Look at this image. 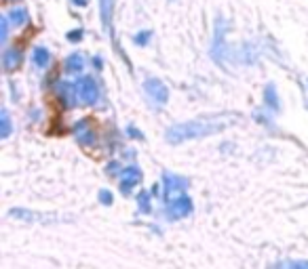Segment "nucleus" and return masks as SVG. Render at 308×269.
<instances>
[{
	"mask_svg": "<svg viewBox=\"0 0 308 269\" xmlns=\"http://www.w3.org/2000/svg\"><path fill=\"white\" fill-rule=\"evenodd\" d=\"M140 179H142V173L135 168V166H129V168L121 170V191H123V193H129L135 185L140 183Z\"/></svg>",
	"mask_w": 308,
	"mask_h": 269,
	"instance_id": "0eeeda50",
	"label": "nucleus"
},
{
	"mask_svg": "<svg viewBox=\"0 0 308 269\" xmlns=\"http://www.w3.org/2000/svg\"><path fill=\"white\" fill-rule=\"evenodd\" d=\"M150 38H152V32L144 30V32H140L138 36H133V42H135V44H140V46H144V44H148Z\"/></svg>",
	"mask_w": 308,
	"mask_h": 269,
	"instance_id": "6ab92c4d",
	"label": "nucleus"
},
{
	"mask_svg": "<svg viewBox=\"0 0 308 269\" xmlns=\"http://www.w3.org/2000/svg\"><path fill=\"white\" fill-rule=\"evenodd\" d=\"M101 63H104V61H101V57H93V65H95V69H101Z\"/></svg>",
	"mask_w": 308,
	"mask_h": 269,
	"instance_id": "b1692460",
	"label": "nucleus"
},
{
	"mask_svg": "<svg viewBox=\"0 0 308 269\" xmlns=\"http://www.w3.org/2000/svg\"><path fill=\"white\" fill-rule=\"evenodd\" d=\"M116 166H118V164H116V162H110V166H108V170H110V173H112V175H114V173H116Z\"/></svg>",
	"mask_w": 308,
	"mask_h": 269,
	"instance_id": "a878e982",
	"label": "nucleus"
},
{
	"mask_svg": "<svg viewBox=\"0 0 308 269\" xmlns=\"http://www.w3.org/2000/svg\"><path fill=\"white\" fill-rule=\"evenodd\" d=\"M74 133H76V139H78L80 145L91 148L93 143H95V135H93V131H91V127H89V122H84V120L76 122V124H74Z\"/></svg>",
	"mask_w": 308,
	"mask_h": 269,
	"instance_id": "6e6552de",
	"label": "nucleus"
},
{
	"mask_svg": "<svg viewBox=\"0 0 308 269\" xmlns=\"http://www.w3.org/2000/svg\"><path fill=\"white\" fill-rule=\"evenodd\" d=\"M264 101H266V107L270 112H279L281 110V103H279V97H277V86L275 84H268L264 88Z\"/></svg>",
	"mask_w": 308,
	"mask_h": 269,
	"instance_id": "f8f14e48",
	"label": "nucleus"
},
{
	"mask_svg": "<svg viewBox=\"0 0 308 269\" xmlns=\"http://www.w3.org/2000/svg\"><path fill=\"white\" fill-rule=\"evenodd\" d=\"M32 61H34V65H36V67H47L49 61H51V53H49L47 48H42V46L34 48V53H32Z\"/></svg>",
	"mask_w": 308,
	"mask_h": 269,
	"instance_id": "4468645a",
	"label": "nucleus"
},
{
	"mask_svg": "<svg viewBox=\"0 0 308 269\" xmlns=\"http://www.w3.org/2000/svg\"><path fill=\"white\" fill-rule=\"evenodd\" d=\"M226 127H228V122H222V120H215V118H196V120L182 122V124L171 127L165 133V137H167L169 143H182V141L215 135L219 131H224Z\"/></svg>",
	"mask_w": 308,
	"mask_h": 269,
	"instance_id": "f257e3e1",
	"label": "nucleus"
},
{
	"mask_svg": "<svg viewBox=\"0 0 308 269\" xmlns=\"http://www.w3.org/2000/svg\"><path fill=\"white\" fill-rule=\"evenodd\" d=\"M144 88H146V93L148 97L157 103V105H165L167 99H169V91H167V86L159 80V78H148L144 82Z\"/></svg>",
	"mask_w": 308,
	"mask_h": 269,
	"instance_id": "39448f33",
	"label": "nucleus"
},
{
	"mask_svg": "<svg viewBox=\"0 0 308 269\" xmlns=\"http://www.w3.org/2000/svg\"><path fill=\"white\" fill-rule=\"evenodd\" d=\"M224 38H226V21L217 17L215 19V36H213V46H211V55L213 59L219 63L224 61V53H226V46H224Z\"/></svg>",
	"mask_w": 308,
	"mask_h": 269,
	"instance_id": "20e7f679",
	"label": "nucleus"
},
{
	"mask_svg": "<svg viewBox=\"0 0 308 269\" xmlns=\"http://www.w3.org/2000/svg\"><path fill=\"white\" fill-rule=\"evenodd\" d=\"M138 202H140V210H142V212H150V210H152V208H150V202H148V191H140Z\"/></svg>",
	"mask_w": 308,
	"mask_h": 269,
	"instance_id": "aec40b11",
	"label": "nucleus"
},
{
	"mask_svg": "<svg viewBox=\"0 0 308 269\" xmlns=\"http://www.w3.org/2000/svg\"><path fill=\"white\" fill-rule=\"evenodd\" d=\"M72 3H74L76 7H87V3H89V0H72Z\"/></svg>",
	"mask_w": 308,
	"mask_h": 269,
	"instance_id": "393cba45",
	"label": "nucleus"
},
{
	"mask_svg": "<svg viewBox=\"0 0 308 269\" xmlns=\"http://www.w3.org/2000/svg\"><path fill=\"white\" fill-rule=\"evenodd\" d=\"M127 133H129V137H138V139H142V133H140L138 129H133V127H129Z\"/></svg>",
	"mask_w": 308,
	"mask_h": 269,
	"instance_id": "5701e85b",
	"label": "nucleus"
},
{
	"mask_svg": "<svg viewBox=\"0 0 308 269\" xmlns=\"http://www.w3.org/2000/svg\"><path fill=\"white\" fill-rule=\"evenodd\" d=\"M99 200L104 202L106 206H110V204H112V193H110L108 189H101V191H99Z\"/></svg>",
	"mask_w": 308,
	"mask_h": 269,
	"instance_id": "412c9836",
	"label": "nucleus"
},
{
	"mask_svg": "<svg viewBox=\"0 0 308 269\" xmlns=\"http://www.w3.org/2000/svg\"><path fill=\"white\" fill-rule=\"evenodd\" d=\"M76 88H78V86H74L72 82H59V84H57V95H59V99H61V103H63L65 107H72V105H74Z\"/></svg>",
	"mask_w": 308,
	"mask_h": 269,
	"instance_id": "1a4fd4ad",
	"label": "nucleus"
},
{
	"mask_svg": "<svg viewBox=\"0 0 308 269\" xmlns=\"http://www.w3.org/2000/svg\"><path fill=\"white\" fill-rule=\"evenodd\" d=\"M270 269H308V261H281L277 265H272Z\"/></svg>",
	"mask_w": 308,
	"mask_h": 269,
	"instance_id": "dca6fc26",
	"label": "nucleus"
},
{
	"mask_svg": "<svg viewBox=\"0 0 308 269\" xmlns=\"http://www.w3.org/2000/svg\"><path fill=\"white\" fill-rule=\"evenodd\" d=\"M190 212H192V200L188 198V195H184V193L180 195V198L167 202V206H165V214H167V219H171V221L184 219Z\"/></svg>",
	"mask_w": 308,
	"mask_h": 269,
	"instance_id": "7ed1b4c3",
	"label": "nucleus"
},
{
	"mask_svg": "<svg viewBox=\"0 0 308 269\" xmlns=\"http://www.w3.org/2000/svg\"><path fill=\"white\" fill-rule=\"evenodd\" d=\"M68 40H70V42H80V40H82V32H80V30L68 32Z\"/></svg>",
	"mask_w": 308,
	"mask_h": 269,
	"instance_id": "4be33fe9",
	"label": "nucleus"
},
{
	"mask_svg": "<svg viewBox=\"0 0 308 269\" xmlns=\"http://www.w3.org/2000/svg\"><path fill=\"white\" fill-rule=\"evenodd\" d=\"M7 17H9V23L15 28H21L24 23H28V11L26 9H13Z\"/></svg>",
	"mask_w": 308,
	"mask_h": 269,
	"instance_id": "2eb2a0df",
	"label": "nucleus"
},
{
	"mask_svg": "<svg viewBox=\"0 0 308 269\" xmlns=\"http://www.w3.org/2000/svg\"><path fill=\"white\" fill-rule=\"evenodd\" d=\"M82 67H84V57L80 55V53H72V55L65 59V71L68 74H78V71H82Z\"/></svg>",
	"mask_w": 308,
	"mask_h": 269,
	"instance_id": "ddd939ff",
	"label": "nucleus"
},
{
	"mask_svg": "<svg viewBox=\"0 0 308 269\" xmlns=\"http://www.w3.org/2000/svg\"><path fill=\"white\" fill-rule=\"evenodd\" d=\"M7 36H9V17L3 15L0 17V42H7Z\"/></svg>",
	"mask_w": 308,
	"mask_h": 269,
	"instance_id": "a211bd4d",
	"label": "nucleus"
},
{
	"mask_svg": "<svg viewBox=\"0 0 308 269\" xmlns=\"http://www.w3.org/2000/svg\"><path fill=\"white\" fill-rule=\"evenodd\" d=\"M163 185H165V200L171 202V200L180 198V195L186 191L188 179L178 177V175H171V173H163Z\"/></svg>",
	"mask_w": 308,
	"mask_h": 269,
	"instance_id": "f03ea898",
	"label": "nucleus"
},
{
	"mask_svg": "<svg viewBox=\"0 0 308 269\" xmlns=\"http://www.w3.org/2000/svg\"><path fill=\"white\" fill-rule=\"evenodd\" d=\"M21 63V51H17V48H7L3 53V65L7 71H13L17 65Z\"/></svg>",
	"mask_w": 308,
	"mask_h": 269,
	"instance_id": "9b49d317",
	"label": "nucleus"
},
{
	"mask_svg": "<svg viewBox=\"0 0 308 269\" xmlns=\"http://www.w3.org/2000/svg\"><path fill=\"white\" fill-rule=\"evenodd\" d=\"M112 11H114V0H99V13H101V26L112 36Z\"/></svg>",
	"mask_w": 308,
	"mask_h": 269,
	"instance_id": "9d476101",
	"label": "nucleus"
},
{
	"mask_svg": "<svg viewBox=\"0 0 308 269\" xmlns=\"http://www.w3.org/2000/svg\"><path fill=\"white\" fill-rule=\"evenodd\" d=\"M78 95H80V99H82L84 103L93 105V103L99 99V86H97V82H95L93 78H89V76L80 78V80H78Z\"/></svg>",
	"mask_w": 308,
	"mask_h": 269,
	"instance_id": "423d86ee",
	"label": "nucleus"
},
{
	"mask_svg": "<svg viewBox=\"0 0 308 269\" xmlns=\"http://www.w3.org/2000/svg\"><path fill=\"white\" fill-rule=\"evenodd\" d=\"M11 135V118H9V112L3 110L0 112V137L7 139Z\"/></svg>",
	"mask_w": 308,
	"mask_h": 269,
	"instance_id": "f3484780",
	"label": "nucleus"
}]
</instances>
